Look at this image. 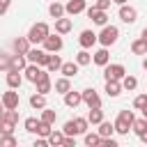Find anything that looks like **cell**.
Returning a JSON list of instances; mask_svg holds the SVG:
<instances>
[{"label": "cell", "mask_w": 147, "mask_h": 147, "mask_svg": "<svg viewBox=\"0 0 147 147\" xmlns=\"http://www.w3.org/2000/svg\"><path fill=\"white\" fill-rule=\"evenodd\" d=\"M30 108H34V110H41V108H46V94H39V92H34V94L30 96Z\"/></svg>", "instance_id": "24"}, {"label": "cell", "mask_w": 147, "mask_h": 147, "mask_svg": "<svg viewBox=\"0 0 147 147\" xmlns=\"http://www.w3.org/2000/svg\"><path fill=\"white\" fill-rule=\"evenodd\" d=\"M9 5H11V0H0V16H5V14H7Z\"/></svg>", "instance_id": "46"}, {"label": "cell", "mask_w": 147, "mask_h": 147, "mask_svg": "<svg viewBox=\"0 0 147 147\" xmlns=\"http://www.w3.org/2000/svg\"><path fill=\"white\" fill-rule=\"evenodd\" d=\"M85 7H87V0H69V2L64 5V14L76 16V14H83Z\"/></svg>", "instance_id": "11"}, {"label": "cell", "mask_w": 147, "mask_h": 147, "mask_svg": "<svg viewBox=\"0 0 147 147\" xmlns=\"http://www.w3.org/2000/svg\"><path fill=\"white\" fill-rule=\"evenodd\" d=\"M16 142L18 140L14 138V133H0V147H16Z\"/></svg>", "instance_id": "36"}, {"label": "cell", "mask_w": 147, "mask_h": 147, "mask_svg": "<svg viewBox=\"0 0 147 147\" xmlns=\"http://www.w3.org/2000/svg\"><path fill=\"white\" fill-rule=\"evenodd\" d=\"M133 110H119L117 113V119L113 122L115 124V133H119V136H126L129 131H131V126H133Z\"/></svg>", "instance_id": "1"}, {"label": "cell", "mask_w": 147, "mask_h": 147, "mask_svg": "<svg viewBox=\"0 0 147 147\" xmlns=\"http://www.w3.org/2000/svg\"><path fill=\"white\" fill-rule=\"evenodd\" d=\"M51 34V28H48V23H44V21H39V23H34L30 30H28V39H30V44H41L46 37Z\"/></svg>", "instance_id": "2"}, {"label": "cell", "mask_w": 147, "mask_h": 147, "mask_svg": "<svg viewBox=\"0 0 147 147\" xmlns=\"http://www.w3.org/2000/svg\"><path fill=\"white\" fill-rule=\"evenodd\" d=\"M41 44H44V51H46V53H60V51H62V46H64L62 34H57V32H55V34H48Z\"/></svg>", "instance_id": "4"}, {"label": "cell", "mask_w": 147, "mask_h": 147, "mask_svg": "<svg viewBox=\"0 0 147 147\" xmlns=\"http://www.w3.org/2000/svg\"><path fill=\"white\" fill-rule=\"evenodd\" d=\"M11 67V55L7 51H0V71H9Z\"/></svg>", "instance_id": "38"}, {"label": "cell", "mask_w": 147, "mask_h": 147, "mask_svg": "<svg viewBox=\"0 0 147 147\" xmlns=\"http://www.w3.org/2000/svg\"><path fill=\"white\" fill-rule=\"evenodd\" d=\"M142 69H145V71H147V57H145V60H142Z\"/></svg>", "instance_id": "52"}, {"label": "cell", "mask_w": 147, "mask_h": 147, "mask_svg": "<svg viewBox=\"0 0 147 147\" xmlns=\"http://www.w3.org/2000/svg\"><path fill=\"white\" fill-rule=\"evenodd\" d=\"M46 145H48V140H46L44 136H39V138L34 140V147H46Z\"/></svg>", "instance_id": "47"}, {"label": "cell", "mask_w": 147, "mask_h": 147, "mask_svg": "<svg viewBox=\"0 0 147 147\" xmlns=\"http://www.w3.org/2000/svg\"><path fill=\"white\" fill-rule=\"evenodd\" d=\"M41 122H48V124H55V119H57V113L55 110H51V108H41V117H39Z\"/></svg>", "instance_id": "35"}, {"label": "cell", "mask_w": 147, "mask_h": 147, "mask_svg": "<svg viewBox=\"0 0 147 147\" xmlns=\"http://www.w3.org/2000/svg\"><path fill=\"white\" fill-rule=\"evenodd\" d=\"M90 62H92V53H90L87 48H83V51L76 53V64H78V67H87Z\"/></svg>", "instance_id": "26"}, {"label": "cell", "mask_w": 147, "mask_h": 147, "mask_svg": "<svg viewBox=\"0 0 147 147\" xmlns=\"http://www.w3.org/2000/svg\"><path fill=\"white\" fill-rule=\"evenodd\" d=\"M60 67H62V60H60V55L51 53V57H48V64H46V71H48V74H51V71H60Z\"/></svg>", "instance_id": "30"}, {"label": "cell", "mask_w": 147, "mask_h": 147, "mask_svg": "<svg viewBox=\"0 0 147 147\" xmlns=\"http://www.w3.org/2000/svg\"><path fill=\"white\" fill-rule=\"evenodd\" d=\"M46 140H48V145H53V147H57V145H62V140H64V133L62 131H51L48 136H46Z\"/></svg>", "instance_id": "33"}, {"label": "cell", "mask_w": 147, "mask_h": 147, "mask_svg": "<svg viewBox=\"0 0 147 147\" xmlns=\"http://www.w3.org/2000/svg\"><path fill=\"white\" fill-rule=\"evenodd\" d=\"M53 90H55L57 94H64V92H69V90H71V78H67V76L57 78V80H55V85H53Z\"/></svg>", "instance_id": "22"}, {"label": "cell", "mask_w": 147, "mask_h": 147, "mask_svg": "<svg viewBox=\"0 0 147 147\" xmlns=\"http://www.w3.org/2000/svg\"><path fill=\"white\" fill-rule=\"evenodd\" d=\"M117 16H119V21H122V23H129V25L138 21V11H136V7H131V5H119Z\"/></svg>", "instance_id": "8"}, {"label": "cell", "mask_w": 147, "mask_h": 147, "mask_svg": "<svg viewBox=\"0 0 147 147\" xmlns=\"http://www.w3.org/2000/svg\"><path fill=\"white\" fill-rule=\"evenodd\" d=\"M83 140H85L87 147H96V145L101 142V136H99V133H90V131H85V133H83Z\"/></svg>", "instance_id": "34"}, {"label": "cell", "mask_w": 147, "mask_h": 147, "mask_svg": "<svg viewBox=\"0 0 147 147\" xmlns=\"http://www.w3.org/2000/svg\"><path fill=\"white\" fill-rule=\"evenodd\" d=\"M117 39H119V30H117L115 25H108V23H106V25L101 28V32L96 34V41H99L101 46H106V48L113 46Z\"/></svg>", "instance_id": "3"}, {"label": "cell", "mask_w": 147, "mask_h": 147, "mask_svg": "<svg viewBox=\"0 0 147 147\" xmlns=\"http://www.w3.org/2000/svg\"><path fill=\"white\" fill-rule=\"evenodd\" d=\"M78 69H80V67H78V64L71 60V62H62V67H60V74H62V76H67V78H74V76L78 74Z\"/></svg>", "instance_id": "20"}, {"label": "cell", "mask_w": 147, "mask_h": 147, "mask_svg": "<svg viewBox=\"0 0 147 147\" xmlns=\"http://www.w3.org/2000/svg\"><path fill=\"white\" fill-rule=\"evenodd\" d=\"M106 94H108L110 99L119 96V94H122V83H119V80H106Z\"/></svg>", "instance_id": "21"}, {"label": "cell", "mask_w": 147, "mask_h": 147, "mask_svg": "<svg viewBox=\"0 0 147 147\" xmlns=\"http://www.w3.org/2000/svg\"><path fill=\"white\" fill-rule=\"evenodd\" d=\"M11 46H14V53H21V55H25V53L30 51V46H32V44H30V39H28V37H16Z\"/></svg>", "instance_id": "17"}, {"label": "cell", "mask_w": 147, "mask_h": 147, "mask_svg": "<svg viewBox=\"0 0 147 147\" xmlns=\"http://www.w3.org/2000/svg\"><path fill=\"white\" fill-rule=\"evenodd\" d=\"M119 83H122V90H129V92H133V90L138 87V78H136V76H126V74H124V78H122Z\"/></svg>", "instance_id": "31"}, {"label": "cell", "mask_w": 147, "mask_h": 147, "mask_svg": "<svg viewBox=\"0 0 147 147\" xmlns=\"http://www.w3.org/2000/svg\"><path fill=\"white\" fill-rule=\"evenodd\" d=\"M78 44H80V48H92V46L96 44V32H92V30H83L80 37H78Z\"/></svg>", "instance_id": "12"}, {"label": "cell", "mask_w": 147, "mask_h": 147, "mask_svg": "<svg viewBox=\"0 0 147 147\" xmlns=\"http://www.w3.org/2000/svg\"><path fill=\"white\" fill-rule=\"evenodd\" d=\"M131 53L133 55H147V41L142 37H138L133 44H131Z\"/></svg>", "instance_id": "25"}, {"label": "cell", "mask_w": 147, "mask_h": 147, "mask_svg": "<svg viewBox=\"0 0 147 147\" xmlns=\"http://www.w3.org/2000/svg\"><path fill=\"white\" fill-rule=\"evenodd\" d=\"M99 145H103V147H117V140H115L113 136H108V138H101Z\"/></svg>", "instance_id": "43"}, {"label": "cell", "mask_w": 147, "mask_h": 147, "mask_svg": "<svg viewBox=\"0 0 147 147\" xmlns=\"http://www.w3.org/2000/svg\"><path fill=\"white\" fill-rule=\"evenodd\" d=\"M21 83H23V76H21V71H16V69H9V71H7V87H11V90H18V87H21Z\"/></svg>", "instance_id": "16"}, {"label": "cell", "mask_w": 147, "mask_h": 147, "mask_svg": "<svg viewBox=\"0 0 147 147\" xmlns=\"http://www.w3.org/2000/svg\"><path fill=\"white\" fill-rule=\"evenodd\" d=\"M145 103H147V92H145V94H138V96L133 99V108H136V110H140Z\"/></svg>", "instance_id": "42"}, {"label": "cell", "mask_w": 147, "mask_h": 147, "mask_svg": "<svg viewBox=\"0 0 147 147\" xmlns=\"http://www.w3.org/2000/svg\"><path fill=\"white\" fill-rule=\"evenodd\" d=\"M92 62H94L96 67H106V64L110 62V53H108V48H106V46H101V48L92 55Z\"/></svg>", "instance_id": "13"}, {"label": "cell", "mask_w": 147, "mask_h": 147, "mask_svg": "<svg viewBox=\"0 0 147 147\" xmlns=\"http://www.w3.org/2000/svg\"><path fill=\"white\" fill-rule=\"evenodd\" d=\"M0 101H2L5 110H11V108H18V101H21V99H18V92L9 87V90L2 94V99H0Z\"/></svg>", "instance_id": "10"}, {"label": "cell", "mask_w": 147, "mask_h": 147, "mask_svg": "<svg viewBox=\"0 0 147 147\" xmlns=\"http://www.w3.org/2000/svg\"><path fill=\"white\" fill-rule=\"evenodd\" d=\"M62 133L64 136H76V129H74V119H67L64 126H62Z\"/></svg>", "instance_id": "41"}, {"label": "cell", "mask_w": 147, "mask_h": 147, "mask_svg": "<svg viewBox=\"0 0 147 147\" xmlns=\"http://www.w3.org/2000/svg\"><path fill=\"white\" fill-rule=\"evenodd\" d=\"M131 129L136 131V136H138L142 142H147V119H145V117L133 119V126H131Z\"/></svg>", "instance_id": "15"}, {"label": "cell", "mask_w": 147, "mask_h": 147, "mask_svg": "<svg viewBox=\"0 0 147 147\" xmlns=\"http://www.w3.org/2000/svg\"><path fill=\"white\" fill-rule=\"evenodd\" d=\"M34 85H37V92H39V94H48V92H53V83H51V76H48V74L41 76Z\"/></svg>", "instance_id": "18"}, {"label": "cell", "mask_w": 147, "mask_h": 147, "mask_svg": "<svg viewBox=\"0 0 147 147\" xmlns=\"http://www.w3.org/2000/svg\"><path fill=\"white\" fill-rule=\"evenodd\" d=\"M124 74H126L124 64H110V62H108V64L103 67V78H106V80H122Z\"/></svg>", "instance_id": "5"}, {"label": "cell", "mask_w": 147, "mask_h": 147, "mask_svg": "<svg viewBox=\"0 0 147 147\" xmlns=\"http://www.w3.org/2000/svg\"><path fill=\"white\" fill-rule=\"evenodd\" d=\"M55 32H57V34H67V32H71V18H64V16L55 18Z\"/></svg>", "instance_id": "19"}, {"label": "cell", "mask_w": 147, "mask_h": 147, "mask_svg": "<svg viewBox=\"0 0 147 147\" xmlns=\"http://www.w3.org/2000/svg\"><path fill=\"white\" fill-rule=\"evenodd\" d=\"M115 5H126V0H113Z\"/></svg>", "instance_id": "51"}, {"label": "cell", "mask_w": 147, "mask_h": 147, "mask_svg": "<svg viewBox=\"0 0 147 147\" xmlns=\"http://www.w3.org/2000/svg\"><path fill=\"white\" fill-rule=\"evenodd\" d=\"M87 122H90V124H99V122H103V110H101V108H90V113H87Z\"/></svg>", "instance_id": "32"}, {"label": "cell", "mask_w": 147, "mask_h": 147, "mask_svg": "<svg viewBox=\"0 0 147 147\" xmlns=\"http://www.w3.org/2000/svg\"><path fill=\"white\" fill-rule=\"evenodd\" d=\"M48 14H51V18H60V16H64V5L62 2H51L48 5Z\"/></svg>", "instance_id": "27"}, {"label": "cell", "mask_w": 147, "mask_h": 147, "mask_svg": "<svg viewBox=\"0 0 147 147\" xmlns=\"http://www.w3.org/2000/svg\"><path fill=\"white\" fill-rule=\"evenodd\" d=\"M110 5H113V0H96V2H94V7H96V9H103V11H106Z\"/></svg>", "instance_id": "44"}, {"label": "cell", "mask_w": 147, "mask_h": 147, "mask_svg": "<svg viewBox=\"0 0 147 147\" xmlns=\"http://www.w3.org/2000/svg\"><path fill=\"white\" fill-rule=\"evenodd\" d=\"M85 14H87V18H92V23H96V25H106L108 23V14L103 11V9H96L94 5L92 7H85Z\"/></svg>", "instance_id": "9"}, {"label": "cell", "mask_w": 147, "mask_h": 147, "mask_svg": "<svg viewBox=\"0 0 147 147\" xmlns=\"http://www.w3.org/2000/svg\"><path fill=\"white\" fill-rule=\"evenodd\" d=\"M80 96H83V103H85L87 108H101V96L96 94V90H94V87L83 90V92H80Z\"/></svg>", "instance_id": "7"}, {"label": "cell", "mask_w": 147, "mask_h": 147, "mask_svg": "<svg viewBox=\"0 0 147 147\" xmlns=\"http://www.w3.org/2000/svg\"><path fill=\"white\" fill-rule=\"evenodd\" d=\"M140 37H142V39H145V41H147V25H145V28H142V34H140Z\"/></svg>", "instance_id": "49"}, {"label": "cell", "mask_w": 147, "mask_h": 147, "mask_svg": "<svg viewBox=\"0 0 147 147\" xmlns=\"http://www.w3.org/2000/svg\"><path fill=\"white\" fill-rule=\"evenodd\" d=\"M87 126H90L87 117H74V129H76V136H83V133L87 131Z\"/></svg>", "instance_id": "28"}, {"label": "cell", "mask_w": 147, "mask_h": 147, "mask_svg": "<svg viewBox=\"0 0 147 147\" xmlns=\"http://www.w3.org/2000/svg\"><path fill=\"white\" fill-rule=\"evenodd\" d=\"M62 147H76V138H74V136H64Z\"/></svg>", "instance_id": "45"}, {"label": "cell", "mask_w": 147, "mask_h": 147, "mask_svg": "<svg viewBox=\"0 0 147 147\" xmlns=\"http://www.w3.org/2000/svg\"><path fill=\"white\" fill-rule=\"evenodd\" d=\"M14 126H16V122H11V119H7L2 115V119H0V133H14Z\"/></svg>", "instance_id": "37"}, {"label": "cell", "mask_w": 147, "mask_h": 147, "mask_svg": "<svg viewBox=\"0 0 147 147\" xmlns=\"http://www.w3.org/2000/svg\"><path fill=\"white\" fill-rule=\"evenodd\" d=\"M80 103H83V96H80V92H74V90L64 92V106H67V108H78Z\"/></svg>", "instance_id": "14"}, {"label": "cell", "mask_w": 147, "mask_h": 147, "mask_svg": "<svg viewBox=\"0 0 147 147\" xmlns=\"http://www.w3.org/2000/svg\"><path fill=\"white\" fill-rule=\"evenodd\" d=\"M25 64H28V57H25V55H21V53H14V55H11V67H9V69L23 71V69H25Z\"/></svg>", "instance_id": "23"}, {"label": "cell", "mask_w": 147, "mask_h": 147, "mask_svg": "<svg viewBox=\"0 0 147 147\" xmlns=\"http://www.w3.org/2000/svg\"><path fill=\"white\" fill-rule=\"evenodd\" d=\"M96 133H99L101 138H108V136L115 133V124H110V122L103 119V122H99V131H96Z\"/></svg>", "instance_id": "29"}, {"label": "cell", "mask_w": 147, "mask_h": 147, "mask_svg": "<svg viewBox=\"0 0 147 147\" xmlns=\"http://www.w3.org/2000/svg\"><path fill=\"white\" fill-rule=\"evenodd\" d=\"M23 126H25V131H28V133H37V126H39V119H37V117H25V122H23Z\"/></svg>", "instance_id": "39"}, {"label": "cell", "mask_w": 147, "mask_h": 147, "mask_svg": "<svg viewBox=\"0 0 147 147\" xmlns=\"http://www.w3.org/2000/svg\"><path fill=\"white\" fill-rule=\"evenodd\" d=\"M2 115H5V106H2V101H0V119H2Z\"/></svg>", "instance_id": "50"}, {"label": "cell", "mask_w": 147, "mask_h": 147, "mask_svg": "<svg viewBox=\"0 0 147 147\" xmlns=\"http://www.w3.org/2000/svg\"><path fill=\"white\" fill-rule=\"evenodd\" d=\"M51 126H53V124H48V122H41V119H39V126H37V136H44V138H46V136L53 131Z\"/></svg>", "instance_id": "40"}, {"label": "cell", "mask_w": 147, "mask_h": 147, "mask_svg": "<svg viewBox=\"0 0 147 147\" xmlns=\"http://www.w3.org/2000/svg\"><path fill=\"white\" fill-rule=\"evenodd\" d=\"M21 74H25V80H30V83H37V80H39L41 76H46L48 71H46V69H41L39 64H34V62H28V64H25V69H23Z\"/></svg>", "instance_id": "6"}, {"label": "cell", "mask_w": 147, "mask_h": 147, "mask_svg": "<svg viewBox=\"0 0 147 147\" xmlns=\"http://www.w3.org/2000/svg\"><path fill=\"white\" fill-rule=\"evenodd\" d=\"M140 110H142V117H145V119H147V103H145V106H142V108H140Z\"/></svg>", "instance_id": "48"}]
</instances>
